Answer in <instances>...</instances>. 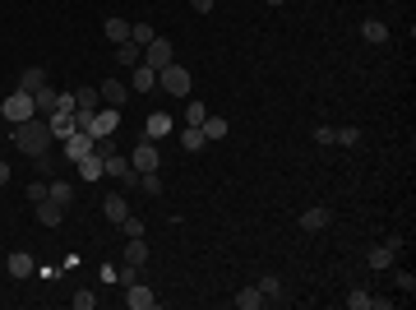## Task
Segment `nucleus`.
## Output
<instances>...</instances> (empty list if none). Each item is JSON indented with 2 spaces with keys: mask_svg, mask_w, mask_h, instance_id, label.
<instances>
[{
  "mask_svg": "<svg viewBox=\"0 0 416 310\" xmlns=\"http://www.w3.org/2000/svg\"><path fill=\"white\" fill-rule=\"evenodd\" d=\"M10 139H14V148H23L28 157H42L51 144H56V135H51V125H46V116H28V121L10 125Z\"/></svg>",
  "mask_w": 416,
  "mask_h": 310,
  "instance_id": "obj_1",
  "label": "nucleus"
},
{
  "mask_svg": "<svg viewBox=\"0 0 416 310\" xmlns=\"http://www.w3.org/2000/svg\"><path fill=\"white\" fill-rule=\"evenodd\" d=\"M190 79H195V75H190L181 61H171V65L157 70V88H167L171 97H185V93H190Z\"/></svg>",
  "mask_w": 416,
  "mask_h": 310,
  "instance_id": "obj_2",
  "label": "nucleus"
},
{
  "mask_svg": "<svg viewBox=\"0 0 416 310\" xmlns=\"http://www.w3.org/2000/svg\"><path fill=\"white\" fill-rule=\"evenodd\" d=\"M0 116H5L10 125H19V121H28V116H37V107H32V93H19V88H14V93L0 102Z\"/></svg>",
  "mask_w": 416,
  "mask_h": 310,
  "instance_id": "obj_3",
  "label": "nucleus"
},
{
  "mask_svg": "<svg viewBox=\"0 0 416 310\" xmlns=\"http://www.w3.org/2000/svg\"><path fill=\"white\" fill-rule=\"evenodd\" d=\"M116 130H121V107H97L92 111V121H88L92 139H111Z\"/></svg>",
  "mask_w": 416,
  "mask_h": 310,
  "instance_id": "obj_4",
  "label": "nucleus"
},
{
  "mask_svg": "<svg viewBox=\"0 0 416 310\" xmlns=\"http://www.w3.org/2000/svg\"><path fill=\"white\" fill-rule=\"evenodd\" d=\"M130 167H135V171H157V167H162V148H157V139H148V135H143V139H139V148L130 153Z\"/></svg>",
  "mask_w": 416,
  "mask_h": 310,
  "instance_id": "obj_5",
  "label": "nucleus"
},
{
  "mask_svg": "<svg viewBox=\"0 0 416 310\" xmlns=\"http://www.w3.org/2000/svg\"><path fill=\"white\" fill-rule=\"evenodd\" d=\"M176 61V47H171L167 37H153L148 47H143V65H153V70H162V65Z\"/></svg>",
  "mask_w": 416,
  "mask_h": 310,
  "instance_id": "obj_6",
  "label": "nucleus"
},
{
  "mask_svg": "<svg viewBox=\"0 0 416 310\" xmlns=\"http://www.w3.org/2000/svg\"><path fill=\"white\" fill-rule=\"evenodd\" d=\"M61 148H65V157H70V162H79V157H88L92 148H97V139H92L88 130H75L70 139H61Z\"/></svg>",
  "mask_w": 416,
  "mask_h": 310,
  "instance_id": "obj_7",
  "label": "nucleus"
},
{
  "mask_svg": "<svg viewBox=\"0 0 416 310\" xmlns=\"http://www.w3.org/2000/svg\"><path fill=\"white\" fill-rule=\"evenodd\" d=\"M5 269H10V278H32L37 260H32V250H10L5 255Z\"/></svg>",
  "mask_w": 416,
  "mask_h": 310,
  "instance_id": "obj_8",
  "label": "nucleus"
},
{
  "mask_svg": "<svg viewBox=\"0 0 416 310\" xmlns=\"http://www.w3.org/2000/svg\"><path fill=\"white\" fill-rule=\"evenodd\" d=\"M171 130H176L171 111H148V121H143V135H148V139H167Z\"/></svg>",
  "mask_w": 416,
  "mask_h": 310,
  "instance_id": "obj_9",
  "label": "nucleus"
},
{
  "mask_svg": "<svg viewBox=\"0 0 416 310\" xmlns=\"http://www.w3.org/2000/svg\"><path fill=\"white\" fill-rule=\"evenodd\" d=\"M125 306H130V310H153V306H157L153 287H143V282H130V287H125Z\"/></svg>",
  "mask_w": 416,
  "mask_h": 310,
  "instance_id": "obj_10",
  "label": "nucleus"
},
{
  "mask_svg": "<svg viewBox=\"0 0 416 310\" xmlns=\"http://www.w3.org/2000/svg\"><path fill=\"white\" fill-rule=\"evenodd\" d=\"M153 88H157V70L139 61V65H135V75H130V93H153Z\"/></svg>",
  "mask_w": 416,
  "mask_h": 310,
  "instance_id": "obj_11",
  "label": "nucleus"
},
{
  "mask_svg": "<svg viewBox=\"0 0 416 310\" xmlns=\"http://www.w3.org/2000/svg\"><path fill=\"white\" fill-rule=\"evenodd\" d=\"M102 157H107V153H102V148H92L88 157H79V162H75L79 181H102Z\"/></svg>",
  "mask_w": 416,
  "mask_h": 310,
  "instance_id": "obj_12",
  "label": "nucleus"
},
{
  "mask_svg": "<svg viewBox=\"0 0 416 310\" xmlns=\"http://www.w3.org/2000/svg\"><path fill=\"white\" fill-rule=\"evenodd\" d=\"M296 222H301V232H324V227L333 222V213H328L324 204H315V209H306V213L296 217Z\"/></svg>",
  "mask_w": 416,
  "mask_h": 310,
  "instance_id": "obj_13",
  "label": "nucleus"
},
{
  "mask_svg": "<svg viewBox=\"0 0 416 310\" xmlns=\"http://www.w3.org/2000/svg\"><path fill=\"white\" fill-rule=\"evenodd\" d=\"M97 93H102V102H107V107H125V102H130V84H121V79H107Z\"/></svg>",
  "mask_w": 416,
  "mask_h": 310,
  "instance_id": "obj_14",
  "label": "nucleus"
},
{
  "mask_svg": "<svg viewBox=\"0 0 416 310\" xmlns=\"http://www.w3.org/2000/svg\"><path fill=\"white\" fill-rule=\"evenodd\" d=\"M125 264H148V236H125V255H121Z\"/></svg>",
  "mask_w": 416,
  "mask_h": 310,
  "instance_id": "obj_15",
  "label": "nucleus"
},
{
  "mask_svg": "<svg viewBox=\"0 0 416 310\" xmlns=\"http://www.w3.org/2000/svg\"><path fill=\"white\" fill-rule=\"evenodd\" d=\"M37 209V222L42 227H61L65 222V204H56V200H42V204H32Z\"/></svg>",
  "mask_w": 416,
  "mask_h": 310,
  "instance_id": "obj_16",
  "label": "nucleus"
},
{
  "mask_svg": "<svg viewBox=\"0 0 416 310\" xmlns=\"http://www.w3.org/2000/svg\"><path fill=\"white\" fill-rule=\"evenodd\" d=\"M46 125H51V135H56V139H70V135L79 130V125H75V111H51V116H46Z\"/></svg>",
  "mask_w": 416,
  "mask_h": 310,
  "instance_id": "obj_17",
  "label": "nucleus"
},
{
  "mask_svg": "<svg viewBox=\"0 0 416 310\" xmlns=\"http://www.w3.org/2000/svg\"><path fill=\"white\" fill-rule=\"evenodd\" d=\"M42 84H46V70H42V65H28V70H19L14 88H19V93H37Z\"/></svg>",
  "mask_w": 416,
  "mask_h": 310,
  "instance_id": "obj_18",
  "label": "nucleus"
},
{
  "mask_svg": "<svg viewBox=\"0 0 416 310\" xmlns=\"http://www.w3.org/2000/svg\"><path fill=\"white\" fill-rule=\"evenodd\" d=\"M199 130H204V139H208V144H217V139H227V130H231V125H227V116H213V111H208Z\"/></svg>",
  "mask_w": 416,
  "mask_h": 310,
  "instance_id": "obj_19",
  "label": "nucleus"
},
{
  "mask_svg": "<svg viewBox=\"0 0 416 310\" xmlns=\"http://www.w3.org/2000/svg\"><path fill=\"white\" fill-rule=\"evenodd\" d=\"M56 102H61V93H56L51 84H42V88L32 93V107H37V116H51V111H56Z\"/></svg>",
  "mask_w": 416,
  "mask_h": 310,
  "instance_id": "obj_20",
  "label": "nucleus"
},
{
  "mask_svg": "<svg viewBox=\"0 0 416 310\" xmlns=\"http://www.w3.org/2000/svg\"><path fill=\"white\" fill-rule=\"evenodd\" d=\"M361 37H366L370 47H384V42H388V28H384V19H366V23H361Z\"/></svg>",
  "mask_w": 416,
  "mask_h": 310,
  "instance_id": "obj_21",
  "label": "nucleus"
},
{
  "mask_svg": "<svg viewBox=\"0 0 416 310\" xmlns=\"http://www.w3.org/2000/svg\"><path fill=\"white\" fill-rule=\"evenodd\" d=\"M181 148H185V153H204V148H208V139H204L199 125H185V130H181Z\"/></svg>",
  "mask_w": 416,
  "mask_h": 310,
  "instance_id": "obj_22",
  "label": "nucleus"
},
{
  "mask_svg": "<svg viewBox=\"0 0 416 310\" xmlns=\"http://www.w3.org/2000/svg\"><path fill=\"white\" fill-rule=\"evenodd\" d=\"M102 213H107V222H121V217L130 213V204H125V195H116V190H111L107 200H102Z\"/></svg>",
  "mask_w": 416,
  "mask_h": 310,
  "instance_id": "obj_23",
  "label": "nucleus"
},
{
  "mask_svg": "<svg viewBox=\"0 0 416 310\" xmlns=\"http://www.w3.org/2000/svg\"><path fill=\"white\" fill-rule=\"evenodd\" d=\"M125 171H130V157H121V153H107V157H102V176H111V181H121Z\"/></svg>",
  "mask_w": 416,
  "mask_h": 310,
  "instance_id": "obj_24",
  "label": "nucleus"
},
{
  "mask_svg": "<svg viewBox=\"0 0 416 310\" xmlns=\"http://www.w3.org/2000/svg\"><path fill=\"white\" fill-rule=\"evenodd\" d=\"M116 61H121L125 70H135V65L143 61V47H135V42H116Z\"/></svg>",
  "mask_w": 416,
  "mask_h": 310,
  "instance_id": "obj_25",
  "label": "nucleus"
},
{
  "mask_svg": "<svg viewBox=\"0 0 416 310\" xmlns=\"http://www.w3.org/2000/svg\"><path fill=\"white\" fill-rule=\"evenodd\" d=\"M97 107H102L97 88H75V111H97Z\"/></svg>",
  "mask_w": 416,
  "mask_h": 310,
  "instance_id": "obj_26",
  "label": "nucleus"
},
{
  "mask_svg": "<svg viewBox=\"0 0 416 310\" xmlns=\"http://www.w3.org/2000/svg\"><path fill=\"white\" fill-rule=\"evenodd\" d=\"M264 301H268V296H264L259 287H241V292H236V306H241V310H259Z\"/></svg>",
  "mask_w": 416,
  "mask_h": 310,
  "instance_id": "obj_27",
  "label": "nucleus"
},
{
  "mask_svg": "<svg viewBox=\"0 0 416 310\" xmlns=\"http://www.w3.org/2000/svg\"><path fill=\"white\" fill-rule=\"evenodd\" d=\"M139 190H143L148 200H157L167 186H162V176H157V171H139Z\"/></svg>",
  "mask_w": 416,
  "mask_h": 310,
  "instance_id": "obj_28",
  "label": "nucleus"
},
{
  "mask_svg": "<svg viewBox=\"0 0 416 310\" xmlns=\"http://www.w3.org/2000/svg\"><path fill=\"white\" fill-rule=\"evenodd\" d=\"M204 116H208V102L190 97V102H185V125H204Z\"/></svg>",
  "mask_w": 416,
  "mask_h": 310,
  "instance_id": "obj_29",
  "label": "nucleus"
},
{
  "mask_svg": "<svg viewBox=\"0 0 416 310\" xmlns=\"http://www.w3.org/2000/svg\"><path fill=\"white\" fill-rule=\"evenodd\" d=\"M102 28H107V37H111V42H130V23H125V19H116V14H111L107 23H102Z\"/></svg>",
  "mask_w": 416,
  "mask_h": 310,
  "instance_id": "obj_30",
  "label": "nucleus"
},
{
  "mask_svg": "<svg viewBox=\"0 0 416 310\" xmlns=\"http://www.w3.org/2000/svg\"><path fill=\"white\" fill-rule=\"evenodd\" d=\"M333 144H338V148H356V144H361V130H356V125H342V130H333Z\"/></svg>",
  "mask_w": 416,
  "mask_h": 310,
  "instance_id": "obj_31",
  "label": "nucleus"
},
{
  "mask_svg": "<svg viewBox=\"0 0 416 310\" xmlns=\"http://www.w3.org/2000/svg\"><path fill=\"white\" fill-rule=\"evenodd\" d=\"M153 37H157V32L148 28V23H130V42H135V47H148Z\"/></svg>",
  "mask_w": 416,
  "mask_h": 310,
  "instance_id": "obj_32",
  "label": "nucleus"
},
{
  "mask_svg": "<svg viewBox=\"0 0 416 310\" xmlns=\"http://www.w3.org/2000/svg\"><path fill=\"white\" fill-rule=\"evenodd\" d=\"M70 195H75V190L65 186V181H46V200H56V204H70Z\"/></svg>",
  "mask_w": 416,
  "mask_h": 310,
  "instance_id": "obj_33",
  "label": "nucleus"
},
{
  "mask_svg": "<svg viewBox=\"0 0 416 310\" xmlns=\"http://www.w3.org/2000/svg\"><path fill=\"white\" fill-rule=\"evenodd\" d=\"M366 260H370V269H388V264H393V250H388V246H375Z\"/></svg>",
  "mask_w": 416,
  "mask_h": 310,
  "instance_id": "obj_34",
  "label": "nucleus"
},
{
  "mask_svg": "<svg viewBox=\"0 0 416 310\" xmlns=\"http://www.w3.org/2000/svg\"><path fill=\"white\" fill-rule=\"evenodd\" d=\"M255 287H259L264 296H282V278H277V273H264V278L255 282Z\"/></svg>",
  "mask_w": 416,
  "mask_h": 310,
  "instance_id": "obj_35",
  "label": "nucleus"
},
{
  "mask_svg": "<svg viewBox=\"0 0 416 310\" xmlns=\"http://www.w3.org/2000/svg\"><path fill=\"white\" fill-rule=\"evenodd\" d=\"M116 227H121L125 236H143V217H135V213H125L121 222H116Z\"/></svg>",
  "mask_w": 416,
  "mask_h": 310,
  "instance_id": "obj_36",
  "label": "nucleus"
},
{
  "mask_svg": "<svg viewBox=\"0 0 416 310\" xmlns=\"http://www.w3.org/2000/svg\"><path fill=\"white\" fill-rule=\"evenodd\" d=\"M347 306L352 310H370V292L366 287H352V292H347Z\"/></svg>",
  "mask_w": 416,
  "mask_h": 310,
  "instance_id": "obj_37",
  "label": "nucleus"
},
{
  "mask_svg": "<svg viewBox=\"0 0 416 310\" xmlns=\"http://www.w3.org/2000/svg\"><path fill=\"white\" fill-rule=\"evenodd\" d=\"M116 282H121V287L139 282V264H121V269H116Z\"/></svg>",
  "mask_w": 416,
  "mask_h": 310,
  "instance_id": "obj_38",
  "label": "nucleus"
},
{
  "mask_svg": "<svg viewBox=\"0 0 416 310\" xmlns=\"http://www.w3.org/2000/svg\"><path fill=\"white\" fill-rule=\"evenodd\" d=\"M393 282H398V292H402V296H412V292H416V278L407 273V269H398V273H393Z\"/></svg>",
  "mask_w": 416,
  "mask_h": 310,
  "instance_id": "obj_39",
  "label": "nucleus"
},
{
  "mask_svg": "<svg viewBox=\"0 0 416 310\" xmlns=\"http://www.w3.org/2000/svg\"><path fill=\"white\" fill-rule=\"evenodd\" d=\"M75 306L79 310H92V306H97V292H88V287H83V292H75Z\"/></svg>",
  "mask_w": 416,
  "mask_h": 310,
  "instance_id": "obj_40",
  "label": "nucleus"
},
{
  "mask_svg": "<svg viewBox=\"0 0 416 310\" xmlns=\"http://www.w3.org/2000/svg\"><path fill=\"white\" fill-rule=\"evenodd\" d=\"M315 144L328 148V144H333V125H315Z\"/></svg>",
  "mask_w": 416,
  "mask_h": 310,
  "instance_id": "obj_41",
  "label": "nucleus"
},
{
  "mask_svg": "<svg viewBox=\"0 0 416 310\" xmlns=\"http://www.w3.org/2000/svg\"><path fill=\"white\" fill-rule=\"evenodd\" d=\"M28 200H32V204H42V200H46V186H37V181H32V186H28Z\"/></svg>",
  "mask_w": 416,
  "mask_h": 310,
  "instance_id": "obj_42",
  "label": "nucleus"
},
{
  "mask_svg": "<svg viewBox=\"0 0 416 310\" xmlns=\"http://www.w3.org/2000/svg\"><path fill=\"white\" fill-rule=\"evenodd\" d=\"M190 10H195V14H208V10H213V0H190Z\"/></svg>",
  "mask_w": 416,
  "mask_h": 310,
  "instance_id": "obj_43",
  "label": "nucleus"
},
{
  "mask_svg": "<svg viewBox=\"0 0 416 310\" xmlns=\"http://www.w3.org/2000/svg\"><path fill=\"white\" fill-rule=\"evenodd\" d=\"M5 181H10V162H0V186H5Z\"/></svg>",
  "mask_w": 416,
  "mask_h": 310,
  "instance_id": "obj_44",
  "label": "nucleus"
},
{
  "mask_svg": "<svg viewBox=\"0 0 416 310\" xmlns=\"http://www.w3.org/2000/svg\"><path fill=\"white\" fill-rule=\"evenodd\" d=\"M264 5H282V0H264Z\"/></svg>",
  "mask_w": 416,
  "mask_h": 310,
  "instance_id": "obj_45",
  "label": "nucleus"
}]
</instances>
